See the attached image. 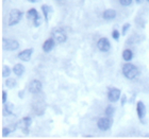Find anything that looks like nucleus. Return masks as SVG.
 <instances>
[{
  "instance_id": "nucleus-1",
  "label": "nucleus",
  "mask_w": 149,
  "mask_h": 139,
  "mask_svg": "<svg viewBox=\"0 0 149 139\" xmlns=\"http://www.w3.org/2000/svg\"><path fill=\"white\" fill-rule=\"evenodd\" d=\"M140 71L139 68L134 64H131V63H127L123 66V74L124 77L128 80H134L135 77L139 75Z\"/></svg>"
},
{
  "instance_id": "nucleus-2",
  "label": "nucleus",
  "mask_w": 149,
  "mask_h": 139,
  "mask_svg": "<svg viewBox=\"0 0 149 139\" xmlns=\"http://www.w3.org/2000/svg\"><path fill=\"white\" fill-rule=\"evenodd\" d=\"M22 12L18 9H13L11 12H10V16H9V24L8 25L10 27H13V26H16L18 24L22 18Z\"/></svg>"
},
{
  "instance_id": "nucleus-3",
  "label": "nucleus",
  "mask_w": 149,
  "mask_h": 139,
  "mask_svg": "<svg viewBox=\"0 0 149 139\" xmlns=\"http://www.w3.org/2000/svg\"><path fill=\"white\" fill-rule=\"evenodd\" d=\"M51 36H52V38L56 40L58 44L65 43L66 39H67V36H66L65 32L63 31L62 29H53L52 32H51Z\"/></svg>"
},
{
  "instance_id": "nucleus-4",
  "label": "nucleus",
  "mask_w": 149,
  "mask_h": 139,
  "mask_svg": "<svg viewBox=\"0 0 149 139\" xmlns=\"http://www.w3.org/2000/svg\"><path fill=\"white\" fill-rule=\"evenodd\" d=\"M121 97V91L120 89H118L116 87H111L109 88V91H108V99H109L110 102L114 103L119 101Z\"/></svg>"
},
{
  "instance_id": "nucleus-5",
  "label": "nucleus",
  "mask_w": 149,
  "mask_h": 139,
  "mask_svg": "<svg viewBox=\"0 0 149 139\" xmlns=\"http://www.w3.org/2000/svg\"><path fill=\"white\" fill-rule=\"evenodd\" d=\"M19 48V43L16 39L3 40V49L6 51H15Z\"/></svg>"
},
{
  "instance_id": "nucleus-6",
  "label": "nucleus",
  "mask_w": 149,
  "mask_h": 139,
  "mask_svg": "<svg viewBox=\"0 0 149 139\" xmlns=\"http://www.w3.org/2000/svg\"><path fill=\"white\" fill-rule=\"evenodd\" d=\"M111 125H112V121L109 119V117H103V118H100L98 122H97V127L99 129L100 131H103V132H106V131H109L111 129Z\"/></svg>"
},
{
  "instance_id": "nucleus-7",
  "label": "nucleus",
  "mask_w": 149,
  "mask_h": 139,
  "mask_svg": "<svg viewBox=\"0 0 149 139\" xmlns=\"http://www.w3.org/2000/svg\"><path fill=\"white\" fill-rule=\"evenodd\" d=\"M97 48L99 49L101 52H108L111 49V44H110L109 39L106 37H101L98 41H97Z\"/></svg>"
},
{
  "instance_id": "nucleus-8",
  "label": "nucleus",
  "mask_w": 149,
  "mask_h": 139,
  "mask_svg": "<svg viewBox=\"0 0 149 139\" xmlns=\"http://www.w3.org/2000/svg\"><path fill=\"white\" fill-rule=\"evenodd\" d=\"M32 53H33V49L32 48H29V49L22 50V52L18 53V59L22 62H29L31 59Z\"/></svg>"
},
{
  "instance_id": "nucleus-9",
  "label": "nucleus",
  "mask_w": 149,
  "mask_h": 139,
  "mask_svg": "<svg viewBox=\"0 0 149 139\" xmlns=\"http://www.w3.org/2000/svg\"><path fill=\"white\" fill-rule=\"evenodd\" d=\"M42 83L38 80H33L29 84V91L31 93H38L42 90Z\"/></svg>"
},
{
  "instance_id": "nucleus-10",
  "label": "nucleus",
  "mask_w": 149,
  "mask_h": 139,
  "mask_svg": "<svg viewBox=\"0 0 149 139\" xmlns=\"http://www.w3.org/2000/svg\"><path fill=\"white\" fill-rule=\"evenodd\" d=\"M56 41L53 39L52 37L49 38V39L45 40V43L43 44V47H42V48H43V51L44 52H46V53L52 51L53 48L56 47Z\"/></svg>"
},
{
  "instance_id": "nucleus-11",
  "label": "nucleus",
  "mask_w": 149,
  "mask_h": 139,
  "mask_svg": "<svg viewBox=\"0 0 149 139\" xmlns=\"http://www.w3.org/2000/svg\"><path fill=\"white\" fill-rule=\"evenodd\" d=\"M136 113H137V116L140 118L141 120H143L145 116H146V106L144 104L142 101H139L136 104Z\"/></svg>"
},
{
  "instance_id": "nucleus-12",
  "label": "nucleus",
  "mask_w": 149,
  "mask_h": 139,
  "mask_svg": "<svg viewBox=\"0 0 149 139\" xmlns=\"http://www.w3.org/2000/svg\"><path fill=\"white\" fill-rule=\"evenodd\" d=\"M116 16H117V12H116L115 10H113V9L106 10V11L103 12V14H102L103 19H104V20H108V21L115 19V18H116Z\"/></svg>"
},
{
  "instance_id": "nucleus-13",
  "label": "nucleus",
  "mask_w": 149,
  "mask_h": 139,
  "mask_svg": "<svg viewBox=\"0 0 149 139\" xmlns=\"http://www.w3.org/2000/svg\"><path fill=\"white\" fill-rule=\"evenodd\" d=\"M27 16H28V18L30 19V20H32V21L34 22L35 20H37V19L40 18V14H38V12H37L35 9H30L28 11V13H27Z\"/></svg>"
},
{
  "instance_id": "nucleus-14",
  "label": "nucleus",
  "mask_w": 149,
  "mask_h": 139,
  "mask_svg": "<svg viewBox=\"0 0 149 139\" xmlns=\"http://www.w3.org/2000/svg\"><path fill=\"white\" fill-rule=\"evenodd\" d=\"M13 72H14L17 77H20V75H22V73L25 72V67H24V65H22V64H16V65H14V67H13Z\"/></svg>"
},
{
  "instance_id": "nucleus-15",
  "label": "nucleus",
  "mask_w": 149,
  "mask_h": 139,
  "mask_svg": "<svg viewBox=\"0 0 149 139\" xmlns=\"http://www.w3.org/2000/svg\"><path fill=\"white\" fill-rule=\"evenodd\" d=\"M123 59H124L126 62H130L131 59H133V52H132V50H130V49L124 50V52H123Z\"/></svg>"
},
{
  "instance_id": "nucleus-16",
  "label": "nucleus",
  "mask_w": 149,
  "mask_h": 139,
  "mask_svg": "<svg viewBox=\"0 0 149 139\" xmlns=\"http://www.w3.org/2000/svg\"><path fill=\"white\" fill-rule=\"evenodd\" d=\"M104 113H106V116H108V117H112L115 113V107L113 106V105H108L107 108H106V111H104Z\"/></svg>"
},
{
  "instance_id": "nucleus-17",
  "label": "nucleus",
  "mask_w": 149,
  "mask_h": 139,
  "mask_svg": "<svg viewBox=\"0 0 149 139\" xmlns=\"http://www.w3.org/2000/svg\"><path fill=\"white\" fill-rule=\"evenodd\" d=\"M49 6H42V12L44 14V17H45V20L48 21L49 20Z\"/></svg>"
},
{
  "instance_id": "nucleus-18",
  "label": "nucleus",
  "mask_w": 149,
  "mask_h": 139,
  "mask_svg": "<svg viewBox=\"0 0 149 139\" xmlns=\"http://www.w3.org/2000/svg\"><path fill=\"white\" fill-rule=\"evenodd\" d=\"M6 86L10 89H12L16 86V81L14 79H6Z\"/></svg>"
},
{
  "instance_id": "nucleus-19",
  "label": "nucleus",
  "mask_w": 149,
  "mask_h": 139,
  "mask_svg": "<svg viewBox=\"0 0 149 139\" xmlns=\"http://www.w3.org/2000/svg\"><path fill=\"white\" fill-rule=\"evenodd\" d=\"M13 108H14V105H13L12 103H6V106H4V111H6V115H12Z\"/></svg>"
},
{
  "instance_id": "nucleus-20",
  "label": "nucleus",
  "mask_w": 149,
  "mask_h": 139,
  "mask_svg": "<svg viewBox=\"0 0 149 139\" xmlns=\"http://www.w3.org/2000/svg\"><path fill=\"white\" fill-rule=\"evenodd\" d=\"M11 72H12V70H11V68H10L9 66H6V67H3V69H2V77H10Z\"/></svg>"
},
{
  "instance_id": "nucleus-21",
  "label": "nucleus",
  "mask_w": 149,
  "mask_h": 139,
  "mask_svg": "<svg viewBox=\"0 0 149 139\" xmlns=\"http://www.w3.org/2000/svg\"><path fill=\"white\" fill-rule=\"evenodd\" d=\"M22 123L25 124V127H29L32 124V118L31 117H25L22 119Z\"/></svg>"
},
{
  "instance_id": "nucleus-22",
  "label": "nucleus",
  "mask_w": 149,
  "mask_h": 139,
  "mask_svg": "<svg viewBox=\"0 0 149 139\" xmlns=\"http://www.w3.org/2000/svg\"><path fill=\"white\" fill-rule=\"evenodd\" d=\"M133 0H119V3H120L123 6H131Z\"/></svg>"
},
{
  "instance_id": "nucleus-23",
  "label": "nucleus",
  "mask_w": 149,
  "mask_h": 139,
  "mask_svg": "<svg viewBox=\"0 0 149 139\" xmlns=\"http://www.w3.org/2000/svg\"><path fill=\"white\" fill-rule=\"evenodd\" d=\"M119 36H120V33H119L117 30H114V31L112 32V37H113V39L118 40L119 39Z\"/></svg>"
},
{
  "instance_id": "nucleus-24",
  "label": "nucleus",
  "mask_w": 149,
  "mask_h": 139,
  "mask_svg": "<svg viewBox=\"0 0 149 139\" xmlns=\"http://www.w3.org/2000/svg\"><path fill=\"white\" fill-rule=\"evenodd\" d=\"M6 100H8V93H6V90H2V93H1V101H2V103H6Z\"/></svg>"
},
{
  "instance_id": "nucleus-25",
  "label": "nucleus",
  "mask_w": 149,
  "mask_h": 139,
  "mask_svg": "<svg viewBox=\"0 0 149 139\" xmlns=\"http://www.w3.org/2000/svg\"><path fill=\"white\" fill-rule=\"evenodd\" d=\"M129 29H130V24H126V25H124L123 26V32H121V34L126 35V33L128 32Z\"/></svg>"
},
{
  "instance_id": "nucleus-26",
  "label": "nucleus",
  "mask_w": 149,
  "mask_h": 139,
  "mask_svg": "<svg viewBox=\"0 0 149 139\" xmlns=\"http://www.w3.org/2000/svg\"><path fill=\"white\" fill-rule=\"evenodd\" d=\"M10 132H11V131H10L9 129H6V127L2 129V137H6L10 134Z\"/></svg>"
},
{
  "instance_id": "nucleus-27",
  "label": "nucleus",
  "mask_w": 149,
  "mask_h": 139,
  "mask_svg": "<svg viewBox=\"0 0 149 139\" xmlns=\"http://www.w3.org/2000/svg\"><path fill=\"white\" fill-rule=\"evenodd\" d=\"M127 102V97L126 96H123V98H121V105L124 106L125 105V103Z\"/></svg>"
},
{
  "instance_id": "nucleus-28",
  "label": "nucleus",
  "mask_w": 149,
  "mask_h": 139,
  "mask_svg": "<svg viewBox=\"0 0 149 139\" xmlns=\"http://www.w3.org/2000/svg\"><path fill=\"white\" fill-rule=\"evenodd\" d=\"M27 1H29V2H31V3H36V2H38L40 0H27Z\"/></svg>"
},
{
  "instance_id": "nucleus-29",
  "label": "nucleus",
  "mask_w": 149,
  "mask_h": 139,
  "mask_svg": "<svg viewBox=\"0 0 149 139\" xmlns=\"http://www.w3.org/2000/svg\"><path fill=\"white\" fill-rule=\"evenodd\" d=\"M135 2H136L137 4H142V3L144 2V0H135Z\"/></svg>"
},
{
  "instance_id": "nucleus-30",
  "label": "nucleus",
  "mask_w": 149,
  "mask_h": 139,
  "mask_svg": "<svg viewBox=\"0 0 149 139\" xmlns=\"http://www.w3.org/2000/svg\"><path fill=\"white\" fill-rule=\"evenodd\" d=\"M147 2H149V0H147Z\"/></svg>"
}]
</instances>
